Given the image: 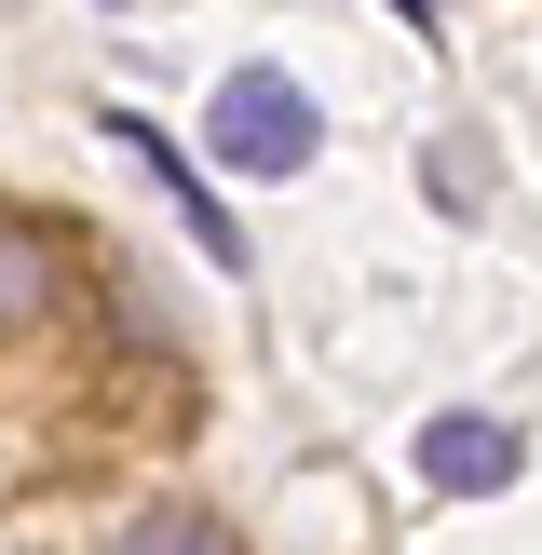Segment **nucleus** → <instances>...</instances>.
<instances>
[{"instance_id":"3","label":"nucleus","mask_w":542,"mask_h":555,"mask_svg":"<svg viewBox=\"0 0 542 555\" xmlns=\"http://www.w3.org/2000/svg\"><path fill=\"white\" fill-rule=\"evenodd\" d=\"M515 421H488V406H448V421H421V488L434 502H488V488H515Z\"/></svg>"},{"instance_id":"5","label":"nucleus","mask_w":542,"mask_h":555,"mask_svg":"<svg viewBox=\"0 0 542 555\" xmlns=\"http://www.w3.org/2000/svg\"><path fill=\"white\" fill-rule=\"evenodd\" d=\"M393 14H406V27H421V41H434V27H448V0H393Z\"/></svg>"},{"instance_id":"6","label":"nucleus","mask_w":542,"mask_h":555,"mask_svg":"<svg viewBox=\"0 0 542 555\" xmlns=\"http://www.w3.org/2000/svg\"><path fill=\"white\" fill-rule=\"evenodd\" d=\"M108 14H122V0H108Z\"/></svg>"},{"instance_id":"4","label":"nucleus","mask_w":542,"mask_h":555,"mask_svg":"<svg viewBox=\"0 0 542 555\" xmlns=\"http://www.w3.org/2000/svg\"><path fill=\"white\" fill-rule=\"evenodd\" d=\"M41 312H54V244L0 231V325H41Z\"/></svg>"},{"instance_id":"2","label":"nucleus","mask_w":542,"mask_h":555,"mask_svg":"<svg viewBox=\"0 0 542 555\" xmlns=\"http://www.w3.org/2000/svg\"><path fill=\"white\" fill-rule=\"evenodd\" d=\"M95 135H108V150H136V163H150V177H163V217H177V231L204 244L217 271H244V217H231V204H217V190H204V163H190L177 135L150 122V108H95Z\"/></svg>"},{"instance_id":"1","label":"nucleus","mask_w":542,"mask_h":555,"mask_svg":"<svg viewBox=\"0 0 542 555\" xmlns=\"http://www.w3.org/2000/svg\"><path fill=\"white\" fill-rule=\"evenodd\" d=\"M204 135H217V163H231V177H312L325 108L298 95L285 68H231V81H217V108H204Z\"/></svg>"}]
</instances>
